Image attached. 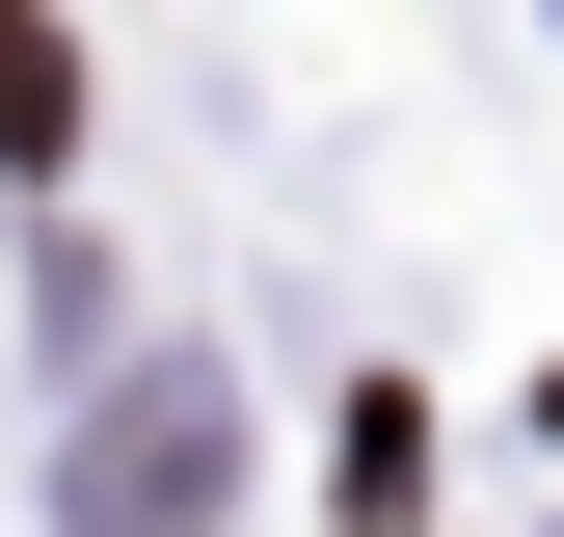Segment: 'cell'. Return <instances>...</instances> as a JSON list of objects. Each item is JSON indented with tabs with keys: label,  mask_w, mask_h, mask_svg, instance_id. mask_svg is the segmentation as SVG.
I'll return each mask as SVG.
<instances>
[{
	"label": "cell",
	"mask_w": 564,
	"mask_h": 537,
	"mask_svg": "<svg viewBox=\"0 0 564 537\" xmlns=\"http://www.w3.org/2000/svg\"><path fill=\"white\" fill-rule=\"evenodd\" d=\"M82 511H108V537H162V511H216V376H162V403H108V430H82Z\"/></svg>",
	"instance_id": "6da1fadb"
},
{
	"label": "cell",
	"mask_w": 564,
	"mask_h": 537,
	"mask_svg": "<svg viewBox=\"0 0 564 537\" xmlns=\"http://www.w3.org/2000/svg\"><path fill=\"white\" fill-rule=\"evenodd\" d=\"M54 134H82V54H54L28 0H0V162H54Z\"/></svg>",
	"instance_id": "7a4b0ae2"
}]
</instances>
